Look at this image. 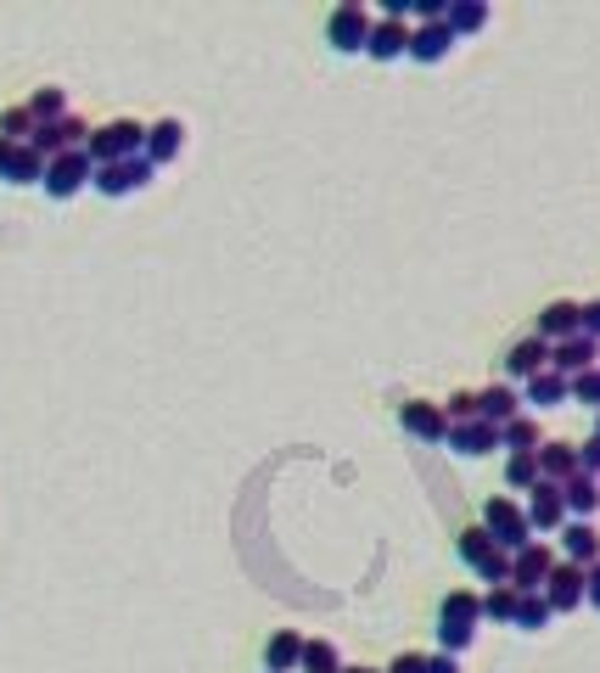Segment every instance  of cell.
<instances>
[{
  "label": "cell",
  "instance_id": "obj_22",
  "mask_svg": "<svg viewBox=\"0 0 600 673\" xmlns=\"http://www.w3.org/2000/svg\"><path fill=\"white\" fill-rule=\"evenodd\" d=\"M567 399H573V381L556 370H539L533 381H522V404H533V410H556Z\"/></svg>",
  "mask_w": 600,
  "mask_h": 673
},
{
  "label": "cell",
  "instance_id": "obj_5",
  "mask_svg": "<svg viewBox=\"0 0 600 673\" xmlns=\"http://www.w3.org/2000/svg\"><path fill=\"white\" fill-rule=\"evenodd\" d=\"M90 174H95V163H90V152L79 147V152H63V158L45 163L39 191H45V197H57V203H68V197H79V191L90 185Z\"/></svg>",
  "mask_w": 600,
  "mask_h": 673
},
{
  "label": "cell",
  "instance_id": "obj_13",
  "mask_svg": "<svg viewBox=\"0 0 600 673\" xmlns=\"http://www.w3.org/2000/svg\"><path fill=\"white\" fill-rule=\"evenodd\" d=\"M595 360H600V343H595V336H567V343H556V349H550V370H556V376H584V370H595Z\"/></svg>",
  "mask_w": 600,
  "mask_h": 673
},
{
  "label": "cell",
  "instance_id": "obj_21",
  "mask_svg": "<svg viewBox=\"0 0 600 673\" xmlns=\"http://www.w3.org/2000/svg\"><path fill=\"white\" fill-rule=\"evenodd\" d=\"M539 477L544 483H567V477H578V444H567V438L539 444Z\"/></svg>",
  "mask_w": 600,
  "mask_h": 673
},
{
  "label": "cell",
  "instance_id": "obj_18",
  "mask_svg": "<svg viewBox=\"0 0 600 673\" xmlns=\"http://www.w3.org/2000/svg\"><path fill=\"white\" fill-rule=\"evenodd\" d=\"M539 370H550V343L544 336H522V343L506 349V376L511 381H533Z\"/></svg>",
  "mask_w": 600,
  "mask_h": 673
},
{
  "label": "cell",
  "instance_id": "obj_10",
  "mask_svg": "<svg viewBox=\"0 0 600 673\" xmlns=\"http://www.w3.org/2000/svg\"><path fill=\"white\" fill-rule=\"evenodd\" d=\"M398 426H405L410 438H421V444H443L449 438L443 404H432V399H405V404H398Z\"/></svg>",
  "mask_w": 600,
  "mask_h": 673
},
{
  "label": "cell",
  "instance_id": "obj_26",
  "mask_svg": "<svg viewBox=\"0 0 600 673\" xmlns=\"http://www.w3.org/2000/svg\"><path fill=\"white\" fill-rule=\"evenodd\" d=\"M23 107H29V118H34V129H39V124H57V118H68V95H63L57 84H39V90L29 95V102H23Z\"/></svg>",
  "mask_w": 600,
  "mask_h": 673
},
{
  "label": "cell",
  "instance_id": "obj_23",
  "mask_svg": "<svg viewBox=\"0 0 600 673\" xmlns=\"http://www.w3.org/2000/svg\"><path fill=\"white\" fill-rule=\"evenodd\" d=\"M297 662H304V635H297V629H275L264 640V673H297Z\"/></svg>",
  "mask_w": 600,
  "mask_h": 673
},
{
  "label": "cell",
  "instance_id": "obj_28",
  "mask_svg": "<svg viewBox=\"0 0 600 673\" xmlns=\"http://www.w3.org/2000/svg\"><path fill=\"white\" fill-rule=\"evenodd\" d=\"M550 601L533 590V595H517V617H511V629H522V635H539V629H550Z\"/></svg>",
  "mask_w": 600,
  "mask_h": 673
},
{
  "label": "cell",
  "instance_id": "obj_42",
  "mask_svg": "<svg viewBox=\"0 0 600 673\" xmlns=\"http://www.w3.org/2000/svg\"><path fill=\"white\" fill-rule=\"evenodd\" d=\"M12 152H18L12 140H0V180H7V169H12Z\"/></svg>",
  "mask_w": 600,
  "mask_h": 673
},
{
  "label": "cell",
  "instance_id": "obj_8",
  "mask_svg": "<svg viewBox=\"0 0 600 673\" xmlns=\"http://www.w3.org/2000/svg\"><path fill=\"white\" fill-rule=\"evenodd\" d=\"M562 556L550 550L544 539H533V545H522L517 556H511V590L517 595H533V590H544V579H550V567H556Z\"/></svg>",
  "mask_w": 600,
  "mask_h": 673
},
{
  "label": "cell",
  "instance_id": "obj_3",
  "mask_svg": "<svg viewBox=\"0 0 600 673\" xmlns=\"http://www.w3.org/2000/svg\"><path fill=\"white\" fill-rule=\"evenodd\" d=\"M483 527H488V539L506 550V556H517L522 545H533L528 511H522L511 494H488V500H483Z\"/></svg>",
  "mask_w": 600,
  "mask_h": 673
},
{
  "label": "cell",
  "instance_id": "obj_41",
  "mask_svg": "<svg viewBox=\"0 0 600 673\" xmlns=\"http://www.w3.org/2000/svg\"><path fill=\"white\" fill-rule=\"evenodd\" d=\"M427 673H461V657H449V651H432V657H427Z\"/></svg>",
  "mask_w": 600,
  "mask_h": 673
},
{
  "label": "cell",
  "instance_id": "obj_44",
  "mask_svg": "<svg viewBox=\"0 0 600 673\" xmlns=\"http://www.w3.org/2000/svg\"><path fill=\"white\" fill-rule=\"evenodd\" d=\"M595 438H600V415H595Z\"/></svg>",
  "mask_w": 600,
  "mask_h": 673
},
{
  "label": "cell",
  "instance_id": "obj_39",
  "mask_svg": "<svg viewBox=\"0 0 600 673\" xmlns=\"http://www.w3.org/2000/svg\"><path fill=\"white\" fill-rule=\"evenodd\" d=\"M578 331H584V336H595V343H600V298L578 304Z\"/></svg>",
  "mask_w": 600,
  "mask_h": 673
},
{
  "label": "cell",
  "instance_id": "obj_7",
  "mask_svg": "<svg viewBox=\"0 0 600 673\" xmlns=\"http://www.w3.org/2000/svg\"><path fill=\"white\" fill-rule=\"evenodd\" d=\"M528 527H533V534H562V527H567V500H562V483H544V477H539V483L528 489Z\"/></svg>",
  "mask_w": 600,
  "mask_h": 673
},
{
  "label": "cell",
  "instance_id": "obj_30",
  "mask_svg": "<svg viewBox=\"0 0 600 673\" xmlns=\"http://www.w3.org/2000/svg\"><path fill=\"white\" fill-rule=\"evenodd\" d=\"M297 673H342V657L331 640H304V662H297Z\"/></svg>",
  "mask_w": 600,
  "mask_h": 673
},
{
  "label": "cell",
  "instance_id": "obj_16",
  "mask_svg": "<svg viewBox=\"0 0 600 673\" xmlns=\"http://www.w3.org/2000/svg\"><path fill=\"white\" fill-rule=\"evenodd\" d=\"M443 444L455 449V455H466V460H483V455L499 449V426H488V421H461V426H449Z\"/></svg>",
  "mask_w": 600,
  "mask_h": 673
},
{
  "label": "cell",
  "instance_id": "obj_17",
  "mask_svg": "<svg viewBox=\"0 0 600 673\" xmlns=\"http://www.w3.org/2000/svg\"><path fill=\"white\" fill-rule=\"evenodd\" d=\"M533 336H544L550 349L567 343V336H578V304H573V298L544 304V309H539V320H533Z\"/></svg>",
  "mask_w": 600,
  "mask_h": 673
},
{
  "label": "cell",
  "instance_id": "obj_29",
  "mask_svg": "<svg viewBox=\"0 0 600 673\" xmlns=\"http://www.w3.org/2000/svg\"><path fill=\"white\" fill-rule=\"evenodd\" d=\"M455 550H461V561H466V567L477 572V567H483V561H488V556L499 550V545L488 539V527H483V522H472V527H461V539H455Z\"/></svg>",
  "mask_w": 600,
  "mask_h": 673
},
{
  "label": "cell",
  "instance_id": "obj_14",
  "mask_svg": "<svg viewBox=\"0 0 600 673\" xmlns=\"http://www.w3.org/2000/svg\"><path fill=\"white\" fill-rule=\"evenodd\" d=\"M365 57H371V62H405V57H410V23H393V18L371 23Z\"/></svg>",
  "mask_w": 600,
  "mask_h": 673
},
{
  "label": "cell",
  "instance_id": "obj_12",
  "mask_svg": "<svg viewBox=\"0 0 600 673\" xmlns=\"http://www.w3.org/2000/svg\"><path fill=\"white\" fill-rule=\"evenodd\" d=\"M455 34H449V23H416L410 28V62H421V68H438L449 52H455Z\"/></svg>",
  "mask_w": 600,
  "mask_h": 673
},
{
  "label": "cell",
  "instance_id": "obj_27",
  "mask_svg": "<svg viewBox=\"0 0 600 673\" xmlns=\"http://www.w3.org/2000/svg\"><path fill=\"white\" fill-rule=\"evenodd\" d=\"M443 23H449V34H477V28H488V7L483 0H449V12H443Z\"/></svg>",
  "mask_w": 600,
  "mask_h": 673
},
{
  "label": "cell",
  "instance_id": "obj_40",
  "mask_svg": "<svg viewBox=\"0 0 600 673\" xmlns=\"http://www.w3.org/2000/svg\"><path fill=\"white\" fill-rule=\"evenodd\" d=\"M584 601L600 612V561H595V567H584Z\"/></svg>",
  "mask_w": 600,
  "mask_h": 673
},
{
  "label": "cell",
  "instance_id": "obj_25",
  "mask_svg": "<svg viewBox=\"0 0 600 673\" xmlns=\"http://www.w3.org/2000/svg\"><path fill=\"white\" fill-rule=\"evenodd\" d=\"M539 421L533 415H517V421H506V426H499V449H506V455H539Z\"/></svg>",
  "mask_w": 600,
  "mask_h": 673
},
{
  "label": "cell",
  "instance_id": "obj_36",
  "mask_svg": "<svg viewBox=\"0 0 600 673\" xmlns=\"http://www.w3.org/2000/svg\"><path fill=\"white\" fill-rule=\"evenodd\" d=\"M573 404H589L600 415V365L584 370V376H573Z\"/></svg>",
  "mask_w": 600,
  "mask_h": 673
},
{
  "label": "cell",
  "instance_id": "obj_6",
  "mask_svg": "<svg viewBox=\"0 0 600 673\" xmlns=\"http://www.w3.org/2000/svg\"><path fill=\"white\" fill-rule=\"evenodd\" d=\"M152 174L158 169L146 163V158H124V163H102V169L90 174V185L102 191V197H135L140 185H152Z\"/></svg>",
  "mask_w": 600,
  "mask_h": 673
},
{
  "label": "cell",
  "instance_id": "obj_32",
  "mask_svg": "<svg viewBox=\"0 0 600 673\" xmlns=\"http://www.w3.org/2000/svg\"><path fill=\"white\" fill-rule=\"evenodd\" d=\"M483 617H488V623H506V629H511V617H517V590H511V584H488Z\"/></svg>",
  "mask_w": 600,
  "mask_h": 673
},
{
  "label": "cell",
  "instance_id": "obj_19",
  "mask_svg": "<svg viewBox=\"0 0 600 673\" xmlns=\"http://www.w3.org/2000/svg\"><path fill=\"white\" fill-rule=\"evenodd\" d=\"M517 415H522V393L511 388V381H494V388L477 393V421L506 426V421H517Z\"/></svg>",
  "mask_w": 600,
  "mask_h": 673
},
{
  "label": "cell",
  "instance_id": "obj_38",
  "mask_svg": "<svg viewBox=\"0 0 600 673\" xmlns=\"http://www.w3.org/2000/svg\"><path fill=\"white\" fill-rule=\"evenodd\" d=\"M382 673H427V651H398Z\"/></svg>",
  "mask_w": 600,
  "mask_h": 673
},
{
  "label": "cell",
  "instance_id": "obj_2",
  "mask_svg": "<svg viewBox=\"0 0 600 673\" xmlns=\"http://www.w3.org/2000/svg\"><path fill=\"white\" fill-rule=\"evenodd\" d=\"M84 152H90L95 169H102V163H124V158H146V124L113 118V124H102V129H90Z\"/></svg>",
  "mask_w": 600,
  "mask_h": 673
},
{
  "label": "cell",
  "instance_id": "obj_35",
  "mask_svg": "<svg viewBox=\"0 0 600 673\" xmlns=\"http://www.w3.org/2000/svg\"><path fill=\"white\" fill-rule=\"evenodd\" d=\"M443 421H449V426H461V421H477V393H472V388H455V393L443 399Z\"/></svg>",
  "mask_w": 600,
  "mask_h": 673
},
{
  "label": "cell",
  "instance_id": "obj_43",
  "mask_svg": "<svg viewBox=\"0 0 600 673\" xmlns=\"http://www.w3.org/2000/svg\"><path fill=\"white\" fill-rule=\"evenodd\" d=\"M342 673H382V668H348V662H342Z\"/></svg>",
  "mask_w": 600,
  "mask_h": 673
},
{
  "label": "cell",
  "instance_id": "obj_37",
  "mask_svg": "<svg viewBox=\"0 0 600 673\" xmlns=\"http://www.w3.org/2000/svg\"><path fill=\"white\" fill-rule=\"evenodd\" d=\"M578 471H584V477H600V438H595V432L578 444Z\"/></svg>",
  "mask_w": 600,
  "mask_h": 673
},
{
  "label": "cell",
  "instance_id": "obj_34",
  "mask_svg": "<svg viewBox=\"0 0 600 673\" xmlns=\"http://www.w3.org/2000/svg\"><path fill=\"white\" fill-rule=\"evenodd\" d=\"M506 483H511L517 494H528V489L539 483V455H506Z\"/></svg>",
  "mask_w": 600,
  "mask_h": 673
},
{
  "label": "cell",
  "instance_id": "obj_4",
  "mask_svg": "<svg viewBox=\"0 0 600 673\" xmlns=\"http://www.w3.org/2000/svg\"><path fill=\"white\" fill-rule=\"evenodd\" d=\"M326 45L337 57H360L365 52V45H371V7H365V0H342V7H331Z\"/></svg>",
  "mask_w": 600,
  "mask_h": 673
},
{
  "label": "cell",
  "instance_id": "obj_24",
  "mask_svg": "<svg viewBox=\"0 0 600 673\" xmlns=\"http://www.w3.org/2000/svg\"><path fill=\"white\" fill-rule=\"evenodd\" d=\"M562 500H567V516L573 522H589L595 511H600V477H567V483H562Z\"/></svg>",
  "mask_w": 600,
  "mask_h": 673
},
{
  "label": "cell",
  "instance_id": "obj_31",
  "mask_svg": "<svg viewBox=\"0 0 600 673\" xmlns=\"http://www.w3.org/2000/svg\"><path fill=\"white\" fill-rule=\"evenodd\" d=\"M39 180H45V158L34 147H18L12 169H7V185H39Z\"/></svg>",
  "mask_w": 600,
  "mask_h": 673
},
{
  "label": "cell",
  "instance_id": "obj_33",
  "mask_svg": "<svg viewBox=\"0 0 600 673\" xmlns=\"http://www.w3.org/2000/svg\"><path fill=\"white\" fill-rule=\"evenodd\" d=\"M0 140H12V147H29V140H34L29 107H7V113H0Z\"/></svg>",
  "mask_w": 600,
  "mask_h": 673
},
{
  "label": "cell",
  "instance_id": "obj_20",
  "mask_svg": "<svg viewBox=\"0 0 600 673\" xmlns=\"http://www.w3.org/2000/svg\"><path fill=\"white\" fill-rule=\"evenodd\" d=\"M562 561H573V567H595V561H600L595 522H573V516H567V527H562Z\"/></svg>",
  "mask_w": 600,
  "mask_h": 673
},
{
  "label": "cell",
  "instance_id": "obj_15",
  "mask_svg": "<svg viewBox=\"0 0 600 673\" xmlns=\"http://www.w3.org/2000/svg\"><path fill=\"white\" fill-rule=\"evenodd\" d=\"M185 152V124L180 118H158V124H146V163L163 169Z\"/></svg>",
  "mask_w": 600,
  "mask_h": 673
},
{
  "label": "cell",
  "instance_id": "obj_11",
  "mask_svg": "<svg viewBox=\"0 0 600 673\" xmlns=\"http://www.w3.org/2000/svg\"><path fill=\"white\" fill-rule=\"evenodd\" d=\"M539 595L550 601V612H578V606H584V567L556 561V567H550V579H544V590H539Z\"/></svg>",
  "mask_w": 600,
  "mask_h": 673
},
{
  "label": "cell",
  "instance_id": "obj_1",
  "mask_svg": "<svg viewBox=\"0 0 600 673\" xmlns=\"http://www.w3.org/2000/svg\"><path fill=\"white\" fill-rule=\"evenodd\" d=\"M477 623H483V595L449 590V595L438 601V651L461 657V651L477 640Z\"/></svg>",
  "mask_w": 600,
  "mask_h": 673
},
{
  "label": "cell",
  "instance_id": "obj_9",
  "mask_svg": "<svg viewBox=\"0 0 600 673\" xmlns=\"http://www.w3.org/2000/svg\"><path fill=\"white\" fill-rule=\"evenodd\" d=\"M84 140H90V124L68 113V118H57V124H39L29 147H34V152H39L45 163H52V158H63V152H79Z\"/></svg>",
  "mask_w": 600,
  "mask_h": 673
}]
</instances>
